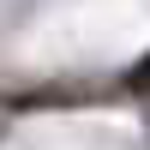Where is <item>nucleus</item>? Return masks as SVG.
<instances>
[{
    "mask_svg": "<svg viewBox=\"0 0 150 150\" xmlns=\"http://www.w3.org/2000/svg\"><path fill=\"white\" fill-rule=\"evenodd\" d=\"M126 90H138V96H150V54H144L138 66L126 72Z\"/></svg>",
    "mask_w": 150,
    "mask_h": 150,
    "instance_id": "obj_1",
    "label": "nucleus"
}]
</instances>
